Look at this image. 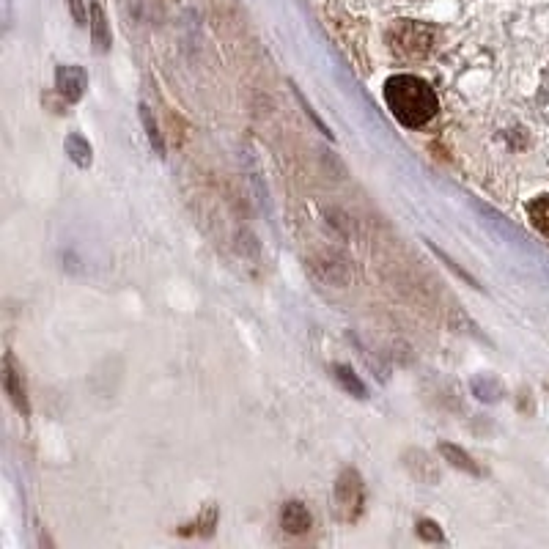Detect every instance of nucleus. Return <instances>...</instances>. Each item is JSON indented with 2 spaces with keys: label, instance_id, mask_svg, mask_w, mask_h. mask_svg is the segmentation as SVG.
<instances>
[{
  "label": "nucleus",
  "instance_id": "obj_1",
  "mask_svg": "<svg viewBox=\"0 0 549 549\" xmlns=\"http://www.w3.org/2000/svg\"><path fill=\"white\" fill-rule=\"evenodd\" d=\"M385 102L396 121H401L410 130L429 124L440 110V99L434 94V88L415 75L390 77L385 83Z\"/></svg>",
  "mask_w": 549,
  "mask_h": 549
},
{
  "label": "nucleus",
  "instance_id": "obj_2",
  "mask_svg": "<svg viewBox=\"0 0 549 549\" xmlns=\"http://www.w3.org/2000/svg\"><path fill=\"white\" fill-rule=\"evenodd\" d=\"M366 506V484L357 470L346 467L344 473L338 475L335 481V508H338V517L344 522H355L363 514Z\"/></svg>",
  "mask_w": 549,
  "mask_h": 549
},
{
  "label": "nucleus",
  "instance_id": "obj_3",
  "mask_svg": "<svg viewBox=\"0 0 549 549\" xmlns=\"http://www.w3.org/2000/svg\"><path fill=\"white\" fill-rule=\"evenodd\" d=\"M390 39H393V50H399L401 55L423 58L434 47V28L412 20H401L393 25Z\"/></svg>",
  "mask_w": 549,
  "mask_h": 549
},
{
  "label": "nucleus",
  "instance_id": "obj_4",
  "mask_svg": "<svg viewBox=\"0 0 549 549\" xmlns=\"http://www.w3.org/2000/svg\"><path fill=\"white\" fill-rule=\"evenodd\" d=\"M55 88L66 102H80L88 88V75L83 66L66 64L55 69Z\"/></svg>",
  "mask_w": 549,
  "mask_h": 549
},
{
  "label": "nucleus",
  "instance_id": "obj_5",
  "mask_svg": "<svg viewBox=\"0 0 549 549\" xmlns=\"http://www.w3.org/2000/svg\"><path fill=\"white\" fill-rule=\"evenodd\" d=\"M3 388H6V396L11 399V404L28 418L31 415V404H28V390H25V382H22V371L14 363V355L3 357Z\"/></svg>",
  "mask_w": 549,
  "mask_h": 549
},
{
  "label": "nucleus",
  "instance_id": "obj_6",
  "mask_svg": "<svg viewBox=\"0 0 549 549\" xmlns=\"http://www.w3.org/2000/svg\"><path fill=\"white\" fill-rule=\"evenodd\" d=\"M280 528L291 533V536H302V533H308L313 528V517L311 511L305 503L300 500H289V503H283L280 508Z\"/></svg>",
  "mask_w": 549,
  "mask_h": 549
},
{
  "label": "nucleus",
  "instance_id": "obj_7",
  "mask_svg": "<svg viewBox=\"0 0 549 549\" xmlns=\"http://www.w3.org/2000/svg\"><path fill=\"white\" fill-rule=\"evenodd\" d=\"M404 464H407V470H410L418 481L423 484H437L440 481V470H437V464L431 462L429 453L426 451H407L404 453Z\"/></svg>",
  "mask_w": 549,
  "mask_h": 549
},
{
  "label": "nucleus",
  "instance_id": "obj_8",
  "mask_svg": "<svg viewBox=\"0 0 549 549\" xmlns=\"http://www.w3.org/2000/svg\"><path fill=\"white\" fill-rule=\"evenodd\" d=\"M91 39H94V47H97V53H110V42H113V36H110V22L105 17V9L99 6V3H91Z\"/></svg>",
  "mask_w": 549,
  "mask_h": 549
},
{
  "label": "nucleus",
  "instance_id": "obj_9",
  "mask_svg": "<svg viewBox=\"0 0 549 549\" xmlns=\"http://www.w3.org/2000/svg\"><path fill=\"white\" fill-rule=\"evenodd\" d=\"M64 149L66 157L75 162L77 168H91V162H94V149H91V143H88L80 132H69V135H66Z\"/></svg>",
  "mask_w": 549,
  "mask_h": 549
},
{
  "label": "nucleus",
  "instance_id": "obj_10",
  "mask_svg": "<svg viewBox=\"0 0 549 549\" xmlns=\"http://www.w3.org/2000/svg\"><path fill=\"white\" fill-rule=\"evenodd\" d=\"M440 453L445 462L456 467V470H462V473L470 475H481V467L473 462V456L467 451H462L459 445H453V442H440Z\"/></svg>",
  "mask_w": 549,
  "mask_h": 549
},
{
  "label": "nucleus",
  "instance_id": "obj_11",
  "mask_svg": "<svg viewBox=\"0 0 549 549\" xmlns=\"http://www.w3.org/2000/svg\"><path fill=\"white\" fill-rule=\"evenodd\" d=\"M140 121H143V130H146V138H149L151 149L157 151V157H165V140H162V132L157 127V119L151 113L149 105H140Z\"/></svg>",
  "mask_w": 549,
  "mask_h": 549
},
{
  "label": "nucleus",
  "instance_id": "obj_12",
  "mask_svg": "<svg viewBox=\"0 0 549 549\" xmlns=\"http://www.w3.org/2000/svg\"><path fill=\"white\" fill-rule=\"evenodd\" d=\"M528 215L533 228L549 239V195H539L536 201H530Z\"/></svg>",
  "mask_w": 549,
  "mask_h": 549
},
{
  "label": "nucleus",
  "instance_id": "obj_13",
  "mask_svg": "<svg viewBox=\"0 0 549 549\" xmlns=\"http://www.w3.org/2000/svg\"><path fill=\"white\" fill-rule=\"evenodd\" d=\"M215 525H217V508L206 506L204 514L195 519L193 525H184L179 533H182V536H212V533H215Z\"/></svg>",
  "mask_w": 549,
  "mask_h": 549
},
{
  "label": "nucleus",
  "instance_id": "obj_14",
  "mask_svg": "<svg viewBox=\"0 0 549 549\" xmlns=\"http://www.w3.org/2000/svg\"><path fill=\"white\" fill-rule=\"evenodd\" d=\"M333 371H335V379L341 382V388H344L346 393H352L355 399H366V393H368L366 385L360 382V377H357L352 368H349V366H333Z\"/></svg>",
  "mask_w": 549,
  "mask_h": 549
},
{
  "label": "nucleus",
  "instance_id": "obj_15",
  "mask_svg": "<svg viewBox=\"0 0 549 549\" xmlns=\"http://www.w3.org/2000/svg\"><path fill=\"white\" fill-rule=\"evenodd\" d=\"M418 536L423 541H431V544H440V541H445V536H442V528L437 525V522H431V519H420Z\"/></svg>",
  "mask_w": 549,
  "mask_h": 549
},
{
  "label": "nucleus",
  "instance_id": "obj_16",
  "mask_svg": "<svg viewBox=\"0 0 549 549\" xmlns=\"http://www.w3.org/2000/svg\"><path fill=\"white\" fill-rule=\"evenodd\" d=\"M291 88H294V97H297V102H300V105H302V110H305V113H308V116H311L313 124H316V127H319V130H322V135H327V138H333V132H330V130H327V127H324V121L319 119V116H316V113H313L311 105H308V102H305V97H302V94H300V88H297V86H291Z\"/></svg>",
  "mask_w": 549,
  "mask_h": 549
},
{
  "label": "nucleus",
  "instance_id": "obj_17",
  "mask_svg": "<svg viewBox=\"0 0 549 549\" xmlns=\"http://www.w3.org/2000/svg\"><path fill=\"white\" fill-rule=\"evenodd\" d=\"M66 3H69V11H72L77 25H86V6H83V0H66Z\"/></svg>",
  "mask_w": 549,
  "mask_h": 549
}]
</instances>
